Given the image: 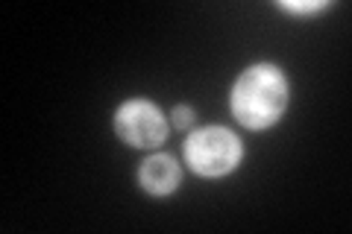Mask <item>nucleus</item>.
Segmentation results:
<instances>
[{
  "instance_id": "obj_5",
  "label": "nucleus",
  "mask_w": 352,
  "mask_h": 234,
  "mask_svg": "<svg viewBox=\"0 0 352 234\" xmlns=\"http://www.w3.org/2000/svg\"><path fill=\"white\" fill-rule=\"evenodd\" d=\"M285 12H294V15H314V12H323V9H329V0H311V3H291V0H282L279 3Z\"/></svg>"
},
{
  "instance_id": "obj_4",
  "label": "nucleus",
  "mask_w": 352,
  "mask_h": 234,
  "mask_svg": "<svg viewBox=\"0 0 352 234\" xmlns=\"http://www.w3.org/2000/svg\"><path fill=\"white\" fill-rule=\"evenodd\" d=\"M179 179H182V170L170 155H150V159L141 164L138 170V182L144 187L147 194L153 196H168L179 187Z\"/></svg>"
},
{
  "instance_id": "obj_1",
  "label": "nucleus",
  "mask_w": 352,
  "mask_h": 234,
  "mask_svg": "<svg viewBox=\"0 0 352 234\" xmlns=\"http://www.w3.org/2000/svg\"><path fill=\"white\" fill-rule=\"evenodd\" d=\"M232 117L247 129H267L288 106V80L273 65H256L238 76L232 88Z\"/></svg>"
},
{
  "instance_id": "obj_2",
  "label": "nucleus",
  "mask_w": 352,
  "mask_h": 234,
  "mask_svg": "<svg viewBox=\"0 0 352 234\" xmlns=\"http://www.w3.org/2000/svg\"><path fill=\"white\" fill-rule=\"evenodd\" d=\"M185 161L191 170L206 179L232 173L241 164V141L223 126H206L197 129L185 141Z\"/></svg>"
},
{
  "instance_id": "obj_6",
  "label": "nucleus",
  "mask_w": 352,
  "mask_h": 234,
  "mask_svg": "<svg viewBox=\"0 0 352 234\" xmlns=\"http://www.w3.org/2000/svg\"><path fill=\"white\" fill-rule=\"evenodd\" d=\"M170 117H173V126H176V129H185V126H191V120H194V108L182 103V106L173 108Z\"/></svg>"
},
{
  "instance_id": "obj_3",
  "label": "nucleus",
  "mask_w": 352,
  "mask_h": 234,
  "mask_svg": "<svg viewBox=\"0 0 352 234\" xmlns=\"http://www.w3.org/2000/svg\"><path fill=\"white\" fill-rule=\"evenodd\" d=\"M115 132L118 138L138 150H150L168 138V120L150 100H129L118 108L115 115Z\"/></svg>"
}]
</instances>
